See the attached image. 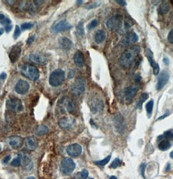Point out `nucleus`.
<instances>
[{"label": "nucleus", "mask_w": 173, "mask_h": 179, "mask_svg": "<svg viewBox=\"0 0 173 179\" xmlns=\"http://www.w3.org/2000/svg\"><path fill=\"white\" fill-rule=\"evenodd\" d=\"M139 88L140 87L138 84H134L126 88V92H125V97H126L127 102L129 103L133 99V97L139 90Z\"/></svg>", "instance_id": "obj_10"}, {"label": "nucleus", "mask_w": 173, "mask_h": 179, "mask_svg": "<svg viewBox=\"0 0 173 179\" xmlns=\"http://www.w3.org/2000/svg\"><path fill=\"white\" fill-rule=\"evenodd\" d=\"M59 44L61 48L66 51L70 50L73 46L72 42L66 37H61L59 38Z\"/></svg>", "instance_id": "obj_19"}, {"label": "nucleus", "mask_w": 173, "mask_h": 179, "mask_svg": "<svg viewBox=\"0 0 173 179\" xmlns=\"http://www.w3.org/2000/svg\"><path fill=\"white\" fill-rule=\"evenodd\" d=\"M170 10V6L167 1H163V3L159 6L158 12L160 14H165L168 12Z\"/></svg>", "instance_id": "obj_23"}, {"label": "nucleus", "mask_w": 173, "mask_h": 179, "mask_svg": "<svg viewBox=\"0 0 173 179\" xmlns=\"http://www.w3.org/2000/svg\"><path fill=\"white\" fill-rule=\"evenodd\" d=\"M168 41L169 42L170 44H173V28L171 29V30L169 31L168 35V37H167Z\"/></svg>", "instance_id": "obj_39"}, {"label": "nucleus", "mask_w": 173, "mask_h": 179, "mask_svg": "<svg viewBox=\"0 0 173 179\" xmlns=\"http://www.w3.org/2000/svg\"><path fill=\"white\" fill-rule=\"evenodd\" d=\"M82 178H86L88 176V172L86 169H83L79 173Z\"/></svg>", "instance_id": "obj_40"}, {"label": "nucleus", "mask_w": 173, "mask_h": 179, "mask_svg": "<svg viewBox=\"0 0 173 179\" xmlns=\"http://www.w3.org/2000/svg\"><path fill=\"white\" fill-rule=\"evenodd\" d=\"M3 32H4V29L3 28H0V36L3 33Z\"/></svg>", "instance_id": "obj_51"}, {"label": "nucleus", "mask_w": 173, "mask_h": 179, "mask_svg": "<svg viewBox=\"0 0 173 179\" xmlns=\"http://www.w3.org/2000/svg\"><path fill=\"white\" fill-rule=\"evenodd\" d=\"M164 136L167 140H173V132L171 131H167L164 133Z\"/></svg>", "instance_id": "obj_38"}, {"label": "nucleus", "mask_w": 173, "mask_h": 179, "mask_svg": "<svg viewBox=\"0 0 173 179\" xmlns=\"http://www.w3.org/2000/svg\"><path fill=\"white\" fill-rule=\"evenodd\" d=\"M20 71L26 77L31 81H36L39 78L40 73L37 68L29 64H24L20 68Z\"/></svg>", "instance_id": "obj_2"}, {"label": "nucleus", "mask_w": 173, "mask_h": 179, "mask_svg": "<svg viewBox=\"0 0 173 179\" xmlns=\"http://www.w3.org/2000/svg\"><path fill=\"white\" fill-rule=\"evenodd\" d=\"M33 27V24L31 23H24L22 24L21 29L22 30H26V29H31Z\"/></svg>", "instance_id": "obj_37"}, {"label": "nucleus", "mask_w": 173, "mask_h": 179, "mask_svg": "<svg viewBox=\"0 0 173 179\" xmlns=\"http://www.w3.org/2000/svg\"><path fill=\"white\" fill-rule=\"evenodd\" d=\"M9 144L12 148L17 149L21 147L24 144V140L20 136H12L9 138Z\"/></svg>", "instance_id": "obj_17"}, {"label": "nucleus", "mask_w": 173, "mask_h": 179, "mask_svg": "<svg viewBox=\"0 0 173 179\" xmlns=\"http://www.w3.org/2000/svg\"><path fill=\"white\" fill-rule=\"evenodd\" d=\"M59 126L63 129H68L72 126V120L67 117H65L61 119L59 122Z\"/></svg>", "instance_id": "obj_22"}, {"label": "nucleus", "mask_w": 173, "mask_h": 179, "mask_svg": "<svg viewBox=\"0 0 173 179\" xmlns=\"http://www.w3.org/2000/svg\"><path fill=\"white\" fill-rule=\"evenodd\" d=\"M138 40L139 37L137 35V34L134 32H132L125 36L122 39L121 43L123 45H124V46H126V45L134 44V43L137 42Z\"/></svg>", "instance_id": "obj_16"}, {"label": "nucleus", "mask_w": 173, "mask_h": 179, "mask_svg": "<svg viewBox=\"0 0 173 179\" xmlns=\"http://www.w3.org/2000/svg\"><path fill=\"white\" fill-rule=\"evenodd\" d=\"M0 151H1V147H0Z\"/></svg>", "instance_id": "obj_56"}, {"label": "nucleus", "mask_w": 173, "mask_h": 179, "mask_svg": "<svg viewBox=\"0 0 173 179\" xmlns=\"http://www.w3.org/2000/svg\"><path fill=\"white\" fill-rule=\"evenodd\" d=\"M115 127H117V129H118V130L120 131V132H121L122 130H123V119L122 115H119L118 116H116L115 117Z\"/></svg>", "instance_id": "obj_26"}, {"label": "nucleus", "mask_w": 173, "mask_h": 179, "mask_svg": "<svg viewBox=\"0 0 173 179\" xmlns=\"http://www.w3.org/2000/svg\"><path fill=\"white\" fill-rule=\"evenodd\" d=\"M0 24L4 26L5 25V26H7L11 24V20L6 17L3 14L0 13Z\"/></svg>", "instance_id": "obj_29"}, {"label": "nucleus", "mask_w": 173, "mask_h": 179, "mask_svg": "<svg viewBox=\"0 0 173 179\" xmlns=\"http://www.w3.org/2000/svg\"><path fill=\"white\" fill-rule=\"evenodd\" d=\"M66 105H67V110L70 113H74L76 111V106H75L74 103H73V101L70 100V99H68Z\"/></svg>", "instance_id": "obj_28"}, {"label": "nucleus", "mask_w": 173, "mask_h": 179, "mask_svg": "<svg viewBox=\"0 0 173 179\" xmlns=\"http://www.w3.org/2000/svg\"><path fill=\"white\" fill-rule=\"evenodd\" d=\"M74 61L75 64L79 68H83L85 64V58L81 51H77L74 55Z\"/></svg>", "instance_id": "obj_18"}, {"label": "nucleus", "mask_w": 173, "mask_h": 179, "mask_svg": "<svg viewBox=\"0 0 173 179\" xmlns=\"http://www.w3.org/2000/svg\"><path fill=\"white\" fill-rule=\"evenodd\" d=\"M29 89V83L26 81L20 80L18 81L17 85L15 86V90L18 94L24 95L26 94L28 92Z\"/></svg>", "instance_id": "obj_14"}, {"label": "nucleus", "mask_w": 173, "mask_h": 179, "mask_svg": "<svg viewBox=\"0 0 173 179\" xmlns=\"http://www.w3.org/2000/svg\"><path fill=\"white\" fill-rule=\"evenodd\" d=\"M120 165H121V161L120 160L119 158H116V159L114 160L113 161V162L111 164L110 167L111 168L115 169V168H117V167H118V166H120Z\"/></svg>", "instance_id": "obj_33"}, {"label": "nucleus", "mask_w": 173, "mask_h": 179, "mask_svg": "<svg viewBox=\"0 0 173 179\" xmlns=\"http://www.w3.org/2000/svg\"><path fill=\"white\" fill-rule=\"evenodd\" d=\"M148 98H149V94H148L147 93H143V94L141 95L138 103L137 104V105L138 107L139 108H141L143 105V103H144V102L147 100Z\"/></svg>", "instance_id": "obj_27"}, {"label": "nucleus", "mask_w": 173, "mask_h": 179, "mask_svg": "<svg viewBox=\"0 0 173 179\" xmlns=\"http://www.w3.org/2000/svg\"><path fill=\"white\" fill-rule=\"evenodd\" d=\"M170 77V73L168 71L164 70L161 71L158 77V82L156 85V90H161L162 88L167 85Z\"/></svg>", "instance_id": "obj_8"}, {"label": "nucleus", "mask_w": 173, "mask_h": 179, "mask_svg": "<svg viewBox=\"0 0 173 179\" xmlns=\"http://www.w3.org/2000/svg\"><path fill=\"white\" fill-rule=\"evenodd\" d=\"M20 34H21V31H20V28L18 26H16L15 31V33H14V38H15V39H17V38L20 37Z\"/></svg>", "instance_id": "obj_36"}, {"label": "nucleus", "mask_w": 173, "mask_h": 179, "mask_svg": "<svg viewBox=\"0 0 173 179\" xmlns=\"http://www.w3.org/2000/svg\"><path fill=\"white\" fill-rule=\"evenodd\" d=\"M6 77H7V74L5 73H4V72L0 75V84H3L4 83Z\"/></svg>", "instance_id": "obj_42"}, {"label": "nucleus", "mask_w": 173, "mask_h": 179, "mask_svg": "<svg viewBox=\"0 0 173 179\" xmlns=\"http://www.w3.org/2000/svg\"><path fill=\"white\" fill-rule=\"evenodd\" d=\"M12 28H13L12 25H11V24L8 25V26H5V31L7 33L10 32V31H11V29H12Z\"/></svg>", "instance_id": "obj_44"}, {"label": "nucleus", "mask_w": 173, "mask_h": 179, "mask_svg": "<svg viewBox=\"0 0 173 179\" xmlns=\"http://www.w3.org/2000/svg\"><path fill=\"white\" fill-rule=\"evenodd\" d=\"M26 179H35V178L33 177V176H30V177H28Z\"/></svg>", "instance_id": "obj_55"}, {"label": "nucleus", "mask_w": 173, "mask_h": 179, "mask_svg": "<svg viewBox=\"0 0 173 179\" xmlns=\"http://www.w3.org/2000/svg\"><path fill=\"white\" fill-rule=\"evenodd\" d=\"M48 132V127L44 125H38L37 127L36 128L35 132L37 135L38 136H42L44 135L45 134H46Z\"/></svg>", "instance_id": "obj_25"}, {"label": "nucleus", "mask_w": 173, "mask_h": 179, "mask_svg": "<svg viewBox=\"0 0 173 179\" xmlns=\"http://www.w3.org/2000/svg\"><path fill=\"white\" fill-rule=\"evenodd\" d=\"M7 107L15 112H19L23 110V105L20 99L16 97L9 98L6 103Z\"/></svg>", "instance_id": "obj_6"}, {"label": "nucleus", "mask_w": 173, "mask_h": 179, "mask_svg": "<svg viewBox=\"0 0 173 179\" xmlns=\"http://www.w3.org/2000/svg\"><path fill=\"white\" fill-rule=\"evenodd\" d=\"M153 106H154V101L150 100L149 102H148L147 105H146V110L149 114H151L152 110H153Z\"/></svg>", "instance_id": "obj_31"}, {"label": "nucleus", "mask_w": 173, "mask_h": 179, "mask_svg": "<svg viewBox=\"0 0 173 179\" xmlns=\"http://www.w3.org/2000/svg\"><path fill=\"white\" fill-rule=\"evenodd\" d=\"M65 79V73L63 70L57 69L54 70L50 75L49 78L50 85L52 87H57L63 83Z\"/></svg>", "instance_id": "obj_3"}, {"label": "nucleus", "mask_w": 173, "mask_h": 179, "mask_svg": "<svg viewBox=\"0 0 173 179\" xmlns=\"http://www.w3.org/2000/svg\"><path fill=\"white\" fill-rule=\"evenodd\" d=\"M170 157L173 158V151L171 152V153H170Z\"/></svg>", "instance_id": "obj_53"}, {"label": "nucleus", "mask_w": 173, "mask_h": 179, "mask_svg": "<svg viewBox=\"0 0 173 179\" xmlns=\"http://www.w3.org/2000/svg\"><path fill=\"white\" fill-rule=\"evenodd\" d=\"M163 61V62L165 63L166 65H168V64H169V60H168V59L167 58H164Z\"/></svg>", "instance_id": "obj_48"}, {"label": "nucleus", "mask_w": 173, "mask_h": 179, "mask_svg": "<svg viewBox=\"0 0 173 179\" xmlns=\"http://www.w3.org/2000/svg\"><path fill=\"white\" fill-rule=\"evenodd\" d=\"M171 146L170 142L168 140H163L159 142L158 145V148L161 151H166Z\"/></svg>", "instance_id": "obj_24"}, {"label": "nucleus", "mask_w": 173, "mask_h": 179, "mask_svg": "<svg viewBox=\"0 0 173 179\" xmlns=\"http://www.w3.org/2000/svg\"><path fill=\"white\" fill-rule=\"evenodd\" d=\"M75 167H76V164L71 158H66L63 159L61 163V170L65 175H69L71 174Z\"/></svg>", "instance_id": "obj_5"}, {"label": "nucleus", "mask_w": 173, "mask_h": 179, "mask_svg": "<svg viewBox=\"0 0 173 179\" xmlns=\"http://www.w3.org/2000/svg\"><path fill=\"white\" fill-rule=\"evenodd\" d=\"M29 60H30L31 62L37 64L44 65L46 64H47L48 62L46 57L44 55H42V54H40L39 53H35L31 54V55H29Z\"/></svg>", "instance_id": "obj_13"}, {"label": "nucleus", "mask_w": 173, "mask_h": 179, "mask_svg": "<svg viewBox=\"0 0 173 179\" xmlns=\"http://www.w3.org/2000/svg\"><path fill=\"white\" fill-rule=\"evenodd\" d=\"M99 4L98 3H90V4H88V5H87L86 6H85V8L86 9H94L96 7L98 6Z\"/></svg>", "instance_id": "obj_41"}, {"label": "nucleus", "mask_w": 173, "mask_h": 179, "mask_svg": "<svg viewBox=\"0 0 173 179\" xmlns=\"http://www.w3.org/2000/svg\"><path fill=\"white\" fill-rule=\"evenodd\" d=\"M67 153L68 155L74 156H78L82 153V147L78 144H74L68 146L67 149Z\"/></svg>", "instance_id": "obj_12"}, {"label": "nucleus", "mask_w": 173, "mask_h": 179, "mask_svg": "<svg viewBox=\"0 0 173 179\" xmlns=\"http://www.w3.org/2000/svg\"><path fill=\"white\" fill-rule=\"evenodd\" d=\"M86 81L81 77L77 78L70 87V92L74 96H79L85 90Z\"/></svg>", "instance_id": "obj_4"}, {"label": "nucleus", "mask_w": 173, "mask_h": 179, "mask_svg": "<svg viewBox=\"0 0 173 179\" xmlns=\"http://www.w3.org/2000/svg\"><path fill=\"white\" fill-rule=\"evenodd\" d=\"M106 32L103 30H98V31H97L94 34V40L96 44H100L104 42L105 39H106Z\"/></svg>", "instance_id": "obj_20"}, {"label": "nucleus", "mask_w": 173, "mask_h": 179, "mask_svg": "<svg viewBox=\"0 0 173 179\" xmlns=\"http://www.w3.org/2000/svg\"><path fill=\"white\" fill-rule=\"evenodd\" d=\"M140 50V47L138 46H133L125 50L119 58L120 65L123 68H128L137 58Z\"/></svg>", "instance_id": "obj_1"}, {"label": "nucleus", "mask_w": 173, "mask_h": 179, "mask_svg": "<svg viewBox=\"0 0 173 179\" xmlns=\"http://www.w3.org/2000/svg\"><path fill=\"white\" fill-rule=\"evenodd\" d=\"M106 26L110 30L117 31L122 27V18L119 15H116L110 18L106 22Z\"/></svg>", "instance_id": "obj_7"}, {"label": "nucleus", "mask_w": 173, "mask_h": 179, "mask_svg": "<svg viewBox=\"0 0 173 179\" xmlns=\"http://www.w3.org/2000/svg\"><path fill=\"white\" fill-rule=\"evenodd\" d=\"M35 35L31 36V37L28 38V40H27V44H31V43L33 42L34 40H35Z\"/></svg>", "instance_id": "obj_43"}, {"label": "nucleus", "mask_w": 173, "mask_h": 179, "mask_svg": "<svg viewBox=\"0 0 173 179\" xmlns=\"http://www.w3.org/2000/svg\"><path fill=\"white\" fill-rule=\"evenodd\" d=\"M97 26H98V20L96 19H94L88 25L87 28L88 29H89V30H91V29L95 28Z\"/></svg>", "instance_id": "obj_35"}, {"label": "nucleus", "mask_w": 173, "mask_h": 179, "mask_svg": "<svg viewBox=\"0 0 173 179\" xmlns=\"http://www.w3.org/2000/svg\"><path fill=\"white\" fill-rule=\"evenodd\" d=\"M26 147L29 150H35L37 147V141L33 137H29L26 140Z\"/></svg>", "instance_id": "obj_21"}, {"label": "nucleus", "mask_w": 173, "mask_h": 179, "mask_svg": "<svg viewBox=\"0 0 173 179\" xmlns=\"http://www.w3.org/2000/svg\"><path fill=\"white\" fill-rule=\"evenodd\" d=\"M109 179H117V178L115 176H111V178Z\"/></svg>", "instance_id": "obj_54"}, {"label": "nucleus", "mask_w": 173, "mask_h": 179, "mask_svg": "<svg viewBox=\"0 0 173 179\" xmlns=\"http://www.w3.org/2000/svg\"><path fill=\"white\" fill-rule=\"evenodd\" d=\"M22 53V49L21 47L19 46H14L12 48H11L10 53H9V58L11 61V62L15 63L17 62L18 60L19 59Z\"/></svg>", "instance_id": "obj_11"}, {"label": "nucleus", "mask_w": 173, "mask_h": 179, "mask_svg": "<svg viewBox=\"0 0 173 179\" xmlns=\"http://www.w3.org/2000/svg\"><path fill=\"white\" fill-rule=\"evenodd\" d=\"M115 2L116 3H117L118 4H119V5H122V6L126 5V2L125 1H123V0H121V1H120V0H116Z\"/></svg>", "instance_id": "obj_45"}, {"label": "nucleus", "mask_w": 173, "mask_h": 179, "mask_svg": "<svg viewBox=\"0 0 173 179\" xmlns=\"http://www.w3.org/2000/svg\"><path fill=\"white\" fill-rule=\"evenodd\" d=\"M76 33L77 35L79 36H83L85 33V31H84V26H83V22H80L77 24L76 27Z\"/></svg>", "instance_id": "obj_30"}, {"label": "nucleus", "mask_w": 173, "mask_h": 179, "mask_svg": "<svg viewBox=\"0 0 173 179\" xmlns=\"http://www.w3.org/2000/svg\"><path fill=\"white\" fill-rule=\"evenodd\" d=\"M20 164H21V158H20V156H18L17 158H15V159L12 161V162H11V165L14 167L20 166Z\"/></svg>", "instance_id": "obj_34"}, {"label": "nucleus", "mask_w": 173, "mask_h": 179, "mask_svg": "<svg viewBox=\"0 0 173 179\" xmlns=\"http://www.w3.org/2000/svg\"><path fill=\"white\" fill-rule=\"evenodd\" d=\"M168 114V112H167V113H166V114H165V115H163V116H161V117H160V118H159V119H163V118H165V117H166L167 116V115Z\"/></svg>", "instance_id": "obj_50"}, {"label": "nucleus", "mask_w": 173, "mask_h": 179, "mask_svg": "<svg viewBox=\"0 0 173 179\" xmlns=\"http://www.w3.org/2000/svg\"><path fill=\"white\" fill-rule=\"evenodd\" d=\"M76 3H77V5H81V4L83 3V1H77Z\"/></svg>", "instance_id": "obj_52"}, {"label": "nucleus", "mask_w": 173, "mask_h": 179, "mask_svg": "<svg viewBox=\"0 0 173 179\" xmlns=\"http://www.w3.org/2000/svg\"><path fill=\"white\" fill-rule=\"evenodd\" d=\"M11 156H7L6 157H5L3 158V162L4 163V164H7V163L10 161L11 160Z\"/></svg>", "instance_id": "obj_46"}, {"label": "nucleus", "mask_w": 173, "mask_h": 179, "mask_svg": "<svg viewBox=\"0 0 173 179\" xmlns=\"http://www.w3.org/2000/svg\"><path fill=\"white\" fill-rule=\"evenodd\" d=\"M71 28L72 26L69 23H68V22L65 21V20H61V21L59 22L57 24L55 25L53 28H52V31L54 33H57L61 32V31L68 30V29Z\"/></svg>", "instance_id": "obj_15"}, {"label": "nucleus", "mask_w": 173, "mask_h": 179, "mask_svg": "<svg viewBox=\"0 0 173 179\" xmlns=\"http://www.w3.org/2000/svg\"><path fill=\"white\" fill-rule=\"evenodd\" d=\"M110 159H111V156H107L106 158H105L104 160L95 162V164L98 165H102H102H105L108 164V163L109 162V160H110Z\"/></svg>", "instance_id": "obj_32"}, {"label": "nucleus", "mask_w": 173, "mask_h": 179, "mask_svg": "<svg viewBox=\"0 0 173 179\" xmlns=\"http://www.w3.org/2000/svg\"><path fill=\"white\" fill-rule=\"evenodd\" d=\"M135 79L137 80V82H139L140 79H141V77L139 75H136Z\"/></svg>", "instance_id": "obj_49"}, {"label": "nucleus", "mask_w": 173, "mask_h": 179, "mask_svg": "<svg viewBox=\"0 0 173 179\" xmlns=\"http://www.w3.org/2000/svg\"><path fill=\"white\" fill-rule=\"evenodd\" d=\"M145 165L143 164L141 165V167H142V169H141V175L144 176V171H145Z\"/></svg>", "instance_id": "obj_47"}, {"label": "nucleus", "mask_w": 173, "mask_h": 179, "mask_svg": "<svg viewBox=\"0 0 173 179\" xmlns=\"http://www.w3.org/2000/svg\"><path fill=\"white\" fill-rule=\"evenodd\" d=\"M145 55L146 56H147L148 60H149V62L150 63V66L151 67L153 68V73L154 75H158L159 73V70H160V68H159V66L158 64L155 62L154 58V54L153 52H152L150 49H147L145 51Z\"/></svg>", "instance_id": "obj_9"}]
</instances>
